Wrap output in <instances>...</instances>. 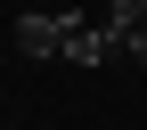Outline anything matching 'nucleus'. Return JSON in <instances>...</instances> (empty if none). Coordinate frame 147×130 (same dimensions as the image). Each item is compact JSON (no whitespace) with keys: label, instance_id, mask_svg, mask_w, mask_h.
Here are the masks:
<instances>
[{"label":"nucleus","instance_id":"1","mask_svg":"<svg viewBox=\"0 0 147 130\" xmlns=\"http://www.w3.org/2000/svg\"><path fill=\"white\" fill-rule=\"evenodd\" d=\"M16 57H65V8H25L16 16Z\"/></svg>","mask_w":147,"mask_h":130},{"label":"nucleus","instance_id":"2","mask_svg":"<svg viewBox=\"0 0 147 130\" xmlns=\"http://www.w3.org/2000/svg\"><path fill=\"white\" fill-rule=\"evenodd\" d=\"M115 25H82V8H65V57L74 65H106V57H115Z\"/></svg>","mask_w":147,"mask_h":130},{"label":"nucleus","instance_id":"3","mask_svg":"<svg viewBox=\"0 0 147 130\" xmlns=\"http://www.w3.org/2000/svg\"><path fill=\"white\" fill-rule=\"evenodd\" d=\"M106 25H115V41H123L131 25H147V0H106Z\"/></svg>","mask_w":147,"mask_h":130},{"label":"nucleus","instance_id":"4","mask_svg":"<svg viewBox=\"0 0 147 130\" xmlns=\"http://www.w3.org/2000/svg\"><path fill=\"white\" fill-rule=\"evenodd\" d=\"M123 49H131V57L147 65V25H131V33H123Z\"/></svg>","mask_w":147,"mask_h":130}]
</instances>
